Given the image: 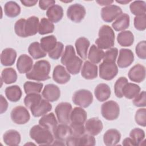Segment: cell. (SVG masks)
I'll return each mask as SVG.
<instances>
[{
    "label": "cell",
    "mask_w": 146,
    "mask_h": 146,
    "mask_svg": "<svg viewBox=\"0 0 146 146\" xmlns=\"http://www.w3.org/2000/svg\"><path fill=\"white\" fill-rule=\"evenodd\" d=\"M99 37L96 39L97 47L102 50L110 49L115 44V33L108 25H103L99 30Z\"/></svg>",
    "instance_id": "3957f363"
},
{
    "label": "cell",
    "mask_w": 146,
    "mask_h": 146,
    "mask_svg": "<svg viewBox=\"0 0 146 146\" xmlns=\"http://www.w3.org/2000/svg\"><path fill=\"white\" fill-rule=\"evenodd\" d=\"M140 92V87L139 85L132 83H127L123 89V95L125 98L132 99L135 98Z\"/></svg>",
    "instance_id": "d6a6232c"
},
{
    "label": "cell",
    "mask_w": 146,
    "mask_h": 146,
    "mask_svg": "<svg viewBox=\"0 0 146 146\" xmlns=\"http://www.w3.org/2000/svg\"><path fill=\"white\" fill-rule=\"evenodd\" d=\"M20 6L15 1H8L4 5L5 15L10 18L16 17L21 13Z\"/></svg>",
    "instance_id": "e575fe53"
},
{
    "label": "cell",
    "mask_w": 146,
    "mask_h": 146,
    "mask_svg": "<svg viewBox=\"0 0 146 146\" xmlns=\"http://www.w3.org/2000/svg\"><path fill=\"white\" fill-rule=\"evenodd\" d=\"M87 114L82 107H75L70 115V121L73 123L83 124L86 121Z\"/></svg>",
    "instance_id": "f546056e"
},
{
    "label": "cell",
    "mask_w": 146,
    "mask_h": 146,
    "mask_svg": "<svg viewBox=\"0 0 146 146\" xmlns=\"http://www.w3.org/2000/svg\"><path fill=\"white\" fill-rule=\"evenodd\" d=\"M39 18L35 16H31L26 19L25 24V33L26 36L35 35L38 32Z\"/></svg>",
    "instance_id": "83f0119b"
},
{
    "label": "cell",
    "mask_w": 146,
    "mask_h": 146,
    "mask_svg": "<svg viewBox=\"0 0 146 146\" xmlns=\"http://www.w3.org/2000/svg\"><path fill=\"white\" fill-rule=\"evenodd\" d=\"M54 30V25L52 22L46 18H42L39 22L38 33L40 35H45L51 33Z\"/></svg>",
    "instance_id": "ab89813d"
},
{
    "label": "cell",
    "mask_w": 146,
    "mask_h": 146,
    "mask_svg": "<svg viewBox=\"0 0 146 146\" xmlns=\"http://www.w3.org/2000/svg\"><path fill=\"white\" fill-rule=\"evenodd\" d=\"M21 2L23 5L25 6L26 7H31L35 6L36 3L38 2L37 0H23L21 1Z\"/></svg>",
    "instance_id": "680465c9"
},
{
    "label": "cell",
    "mask_w": 146,
    "mask_h": 146,
    "mask_svg": "<svg viewBox=\"0 0 146 146\" xmlns=\"http://www.w3.org/2000/svg\"><path fill=\"white\" fill-rule=\"evenodd\" d=\"M39 124L52 132L58 125V121L54 113L50 112L43 115L39 119Z\"/></svg>",
    "instance_id": "484cf974"
},
{
    "label": "cell",
    "mask_w": 146,
    "mask_h": 146,
    "mask_svg": "<svg viewBox=\"0 0 146 146\" xmlns=\"http://www.w3.org/2000/svg\"><path fill=\"white\" fill-rule=\"evenodd\" d=\"M122 14L121 9L115 5H111L102 9L101 17L106 22H111Z\"/></svg>",
    "instance_id": "30bf717a"
},
{
    "label": "cell",
    "mask_w": 146,
    "mask_h": 146,
    "mask_svg": "<svg viewBox=\"0 0 146 146\" xmlns=\"http://www.w3.org/2000/svg\"><path fill=\"white\" fill-rule=\"evenodd\" d=\"M17 52L12 48H6L2 50L1 54V63L3 66H12L15 62Z\"/></svg>",
    "instance_id": "cb8c5ba5"
},
{
    "label": "cell",
    "mask_w": 146,
    "mask_h": 146,
    "mask_svg": "<svg viewBox=\"0 0 146 146\" xmlns=\"http://www.w3.org/2000/svg\"><path fill=\"white\" fill-rule=\"evenodd\" d=\"M54 138L62 141H66L68 137L72 136V131L70 126L67 124L61 123L57 125L52 132Z\"/></svg>",
    "instance_id": "ac0fdd59"
},
{
    "label": "cell",
    "mask_w": 146,
    "mask_h": 146,
    "mask_svg": "<svg viewBox=\"0 0 146 146\" xmlns=\"http://www.w3.org/2000/svg\"><path fill=\"white\" fill-rule=\"evenodd\" d=\"M128 76L131 81L140 83L145 79V68L143 65L137 64L129 70Z\"/></svg>",
    "instance_id": "9a60e30c"
},
{
    "label": "cell",
    "mask_w": 146,
    "mask_h": 146,
    "mask_svg": "<svg viewBox=\"0 0 146 146\" xmlns=\"http://www.w3.org/2000/svg\"><path fill=\"white\" fill-rule=\"evenodd\" d=\"M136 123L142 127L146 126V109L140 108L136 111L135 115Z\"/></svg>",
    "instance_id": "c3c4849f"
},
{
    "label": "cell",
    "mask_w": 146,
    "mask_h": 146,
    "mask_svg": "<svg viewBox=\"0 0 146 146\" xmlns=\"http://www.w3.org/2000/svg\"><path fill=\"white\" fill-rule=\"evenodd\" d=\"M79 137L71 136L66 140V145L69 146H78V145Z\"/></svg>",
    "instance_id": "9f6ffc18"
},
{
    "label": "cell",
    "mask_w": 146,
    "mask_h": 146,
    "mask_svg": "<svg viewBox=\"0 0 146 146\" xmlns=\"http://www.w3.org/2000/svg\"><path fill=\"white\" fill-rule=\"evenodd\" d=\"M90 42L85 37H80L75 42V46L78 55L81 59L85 60L87 56V51L90 47Z\"/></svg>",
    "instance_id": "7402d4cb"
},
{
    "label": "cell",
    "mask_w": 146,
    "mask_h": 146,
    "mask_svg": "<svg viewBox=\"0 0 146 146\" xmlns=\"http://www.w3.org/2000/svg\"><path fill=\"white\" fill-rule=\"evenodd\" d=\"M128 82V79L125 77H120L117 79L114 84L115 94L117 98H121L123 97V89L124 86Z\"/></svg>",
    "instance_id": "ee69618b"
},
{
    "label": "cell",
    "mask_w": 146,
    "mask_h": 146,
    "mask_svg": "<svg viewBox=\"0 0 146 146\" xmlns=\"http://www.w3.org/2000/svg\"><path fill=\"white\" fill-rule=\"evenodd\" d=\"M116 2H117V3H121V4H122V5H125V4L128 3L129 2H131V1H130V0H129V1H127V0H124V1H117V0H116Z\"/></svg>",
    "instance_id": "6125c7cd"
},
{
    "label": "cell",
    "mask_w": 146,
    "mask_h": 146,
    "mask_svg": "<svg viewBox=\"0 0 146 146\" xmlns=\"http://www.w3.org/2000/svg\"><path fill=\"white\" fill-rule=\"evenodd\" d=\"M131 12L136 16H141L146 13V3L144 1H135L129 5Z\"/></svg>",
    "instance_id": "f35d334b"
},
{
    "label": "cell",
    "mask_w": 146,
    "mask_h": 146,
    "mask_svg": "<svg viewBox=\"0 0 146 146\" xmlns=\"http://www.w3.org/2000/svg\"><path fill=\"white\" fill-rule=\"evenodd\" d=\"M99 67L100 78L106 80L113 79L118 73V68L115 63L103 62Z\"/></svg>",
    "instance_id": "ba28073f"
},
{
    "label": "cell",
    "mask_w": 146,
    "mask_h": 146,
    "mask_svg": "<svg viewBox=\"0 0 146 146\" xmlns=\"http://www.w3.org/2000/svg\"><path fill=\"white\" fill-rule=\"evenodd\" d=\"M48 19L52 23L59 22L63 16V10L61 6L54 5L49 7L46 11Z\"/></svg>",
    "instance_id": "603a6c76"
},
{
    "label": "cell",
    "mask_w": 146,
    "mask_h": 146,
    "mask_svg": "<svg viewBox=\"0 0 146 146\" xmlns=\"http://www.w3.org/2000/svg\"><path fill=\"white\" fill-rule=\"evenodd\" d=\"M1 80L6 84L15 82L17 80V74L16 71L14 68L10 67L3 69L1 73Z\"/></svg>",
    "instance_id": "74e56055"
},
{
    "label": "cell",
    "mask_w": 146,
    "mask_h": 146,
    "mask_svg": "<svg viewBox=\"0 0 146 146\" xmlns=\"http://www.w3.org/2000/svg\"><path fill=\"white\" fill-rule=\"evenodd\" d=\"M85 129L88 134L96 136L102 131L103 125L102 121L98 117H92L85 122Z\"/></svg>",
    "instance_id": "2e32d148"
},
{
    "label": "cell",
    "mask_w": 146,
    "mask_h": 146,
    "mask_svg": "<svg viewBox=\"0 0 146 146\" xmlns=\"http://www.w3.org/2000/svg\"><path fill=\"white\" fill-rule=\"evenodd\" d=\"M133 104L138 107H145L146 106V94L145 91H143L139 93L133 99Z\"/></svg>",
    "instance_id": "db71d44e"
},
{
    "label": "cell",
    "mask_w": 146,
    "mask_h": 146,
    "mask_svg": "<svg viewBox=\"0 0 146 146\" xmlns=\"http://www.w3.org/2000/svg\"><path fill=\"white\" fill-rule=\"evenodd\" d=\"M129 136L134 141L135 145H141L145 138V132L142 129L136 128L131 131Z\"/></svg>",
    "instance_id": "7bdbcfd3"
},
{
    "label": "cell",
    "mask_w": 146,
    "mask_h": 146,
    "mask_svg": "<svg viewBox=\"0 0 146 146\" xmlns=\"http://www.w3.org/2000/svg\"><path fill=\"white\" fill-rule=\"evenodd\" d=\"M42 96L50 102L57 101L60 96L59 88L54 84H48L45 86L42 92Z\"/></svg>",
    "instance_id": "4fadbf2b"
},
{
    "label": "cell",
    "mask_w": 146,
    "mask_h": 146,
    "mask_svg": "<svg viewBox=\"0 0 146 146\" xmlns=\"http://www.w3.org/2000/svg\"><path fill=\"white\" fill-rule=\"evenodd\" d=\"M8 107V103L2 95H1V113L2 114L6 111Z\"/></svg>",
    "instance_id": "6f0895ef"
},
{
    "label": "cell",
    "mask_w": 146,
    "mask_h": 146,
    "mask_svg": "<svg viewBox=\"0 0 146 146\" xmlns=\"http://www.w3.org/2000/svg\"><path fill=\"white\" fill-rule=\"evenodd\" d=\"M31 139L38 145H51L54 142V135L49 129L39 125L31 127L29 132Z\"/></svg>",
    "instance_id": "7a4b0ae2"
},
{
    "label": "cell",
    "mask_w": 146,
    "mask_h": 146,
    "mask_svg": "<svg viewBox=\"0 0 146 146\" xmlns=\"http://www.w3.org/2000/svg\"><path fill=\"white\" fill-rule=\"evenodd\" d=\"M10 116L12 121L17 124H25L30 119L29 111L23 106L14 107L11 112Z\"/></svg>",
    "instance_id": "9c48e42d"
},
{
    "label": "cell",
    "mask_w": 146,
    "mask_h": 146,
    "mask_svg": "<svg viewBox=\"0 0 146 146\" xmlns=\"http://www.w3.org/2000/svg\"><path fill=\"white\" fill-rule=\"evenodd\" d=\"M3 140L4 143L7 145H18L21 140V135L16 130L10 129L5 132L3 135Z\"/></svg>",
    "instance_id": "4316f807"
},
{
    "label": "cell",
    "mask_w": 146,
    "mask_h": 146,
    "mask_svg": "<svg viewBox=\"0 0 146 146\" xmlns=\"http://www.w3.org/2000/svg\"><path fill=\"white\" fill-rule=\"evenodd\" d=\"M135 52L137 56L141 59H145L146 58V42L143 40L139 42L135 47Z\"/></svg>",
    "instance_id": "f5cc1de1"
},
{
    "label": "cell",
    "mask_w": 146,
    "mask_h": 146,
    "mask_svg": "<svg viewBox=\"0 0 146 146\" xmlns=\"http://www.w3.org/2000/svg\"><path fill=\"white\" fill-rule=\"evenodd\" d=\"M52 78L56 83L60 84H64L70 80L71 75L64 66L57 65L53 70Z\"/></svg>",
    "instance_id": "7c38bea8"
},
{
    "label": "cell",
    "mask_w": 146,
    "mask_h": 146,
    "mask_svg": "<svg viewBox=\"0 0 146 146\" xmlns=\"http://www.w3.org/2000/svg\"><path fill=\"white\" fill-rule=\"evenodd\" d=\"M26 19L25 18H21L18 19L14 25V31L15 34L23 38H26V35L25 33V24Z\"/></svg>",
    "instance_id": "f6af8a7d"
},
{
    "label": "cell",
    "mask_w": 146,
    "mask_h": 146,
    "mask_svg": "<svg viewBox=\"0 0 146 146\" xmlns=\"http://www.w3.org/2000/svg\"><path fill=\"white\" fill-rule=\"evenodd\" d=\"M110 87L106 83H100L95 88L94 94L98 100L104 102L108 100L111 96Z\"/></svg>",
    "instance_id": "d4e9b609"
},
{
    "label": "cell",
    "mask_w": 146,
    "mask_h": 146,
    "mask_svg": "<svg viewBox=\"0 0 146 146\" xmlns=\"http://www.w3.org/2000/svg\"><path fill=\"white\" fill-rule=\"evenodd\" d=\"M104 52L103 50L98 48L95 44H92L90 48L88 58L90 61L94 64H98L103 59Z\"/></svg>",
    "instance_id": "836d02e7"
},
{
    "label": "cell",
    "mask_w": 146,
    "mask_h": 146,
    "mask_svg": "<svg viewBox=\"0 0 146 146\" xmlns=\"http://www.w3.org/2000/svg\"><path fill=\"white\" fill-rule=\"evenodd\" d=\"M51 109L52 105L50 102L45 99H42L37 105L30 109V111L34 117H38L46 115L50 112Z\"/></svg>",
    "instance_id": "ffe728a7"
},
{
    "label": "cell",
    "mask_w": 146,
    "mask_h": 146,
    "mask_svg": "<svg viewBox=\"0 0 146 146\" xmlns=\"http://www.w3.org/2000/svg\"><path fill=\"white\" fill-rule=\"evenodd\" d=\"M5 95L9 100L12 102L19 101L22 96V90L19 86L13 85L7 87L5 91Z\"/></svg>",
    "instance_id": "4dcf8cb0"
},
{
    "label": "cell",
    "mask_w": 146,
    "mask_h": 146,
    "mask_svg": "<svg viewBox=\"0 0 146 146\" xmlns=\"http://www.w3.org/2000/svg\"><path fill=\"white\" fill-rule=\"evenodd\" d=\"M134 60V55L130 49L121 48L117 60L119 67L124 68L129 66Z\"/></svg>",
    "instance_id": "8fae6325"
},
{
    "label": "cell",
    "mask_w": 146,
    "mask_h": 146,
    "mask_svg": "<svg viewBox=\"0 0 146 146\" xmlns=\"http://www.w3.org/2000/svg\"><path fill=\"white\" fill-rule=\"evenodd\" d=\"M118 54V50L116 47H113L108 49L104 52L103 58V62L109 63H115Z\"/></svg>",
    "instance_id": "bcb514c9"
},
{
    "label": "cell",
    "mask_w": 146,
    "mask_h": 146,
    "mask_svg": "<svg viewBox=\"0 0 146 146\" xmlns=\"http://www.w3.org/2000/svg\"><path fill=\"white\" fill-rule=\"evenodd\" d=\"M64 49V46L60 42H58L55 48L48 52V56L54 60L58 59L62 55Z\"/></svg>",
    "instance_id": "f907efd6"
},
{
    "label": "cell",
    "mask_w": 146,
    "mask_h": 146,
    "mask_svg": "<svg viewBox=\"0 0 146 146\" xmlns=\"http://www.w3.org/2000/svg\"><path fill=\"white\" fill-rule=\"evenodd\" d=\"M40 46L46 52H49L52 51L56 45V38L53 35H48L43 37L40 40Z\"/></svg>",
    "instance_id": "8d00e7d4"
},
{
    "label": "cell",
    "mask_w": 146,
    "mask_h": 146,
    "mask_svg": "<svg viewBox=\"0 0 146 146\" xmlns=\"http://www.w3.org/2000/svg\"><path fill=\"white\" fill-rule=\"evenodd\" d=\"M117 43L121 46H131L134 42V36L132 33L129 30L122 31L117 34Z\"/></svg>",
    "instance_id": "1f68e13d"
},
{
    "label": "cell",
    "mask_w": 146,
    "mask_h": 146,
    "mask_svg": "<svg viewBox=\"0 0 146 146\" xmlns=\"http://www.w3.org/2000/svg\"><path fill=\"white\" fill-rule=\"evenodd\" d=\"M96 3H98L100 6H108L111 5L113 2V1H108V0H97L96 1Z\"/></svg>",
    "instance_id": "91938a15"
},
{
    "label": "cell",
    "mask_w": 146,
    "mask_h": 146,
    "mask_svg": "<svg viewBox=\"0 0 146 146\" xmlns=\"http://www.w3.org/2000/svg\"><path fill=\"white\" fill-rule=\"evenodd\" d=\"M121 134L116 129L107 130L103 135V141L106 145L112 146L116 145L120 140Z\"/></svg>",
    "instance_id": "44dd1931"
},
{
    "label": "cell",
    "mask_w": 146,
    "mask_h": 146,
    "mask_svg": "<svg viewBox=\"0 0 146 146\" xmlns=\"http://www.w3.org/2000/svg\"><path fill=\"white\" fill-rule=\"evenodd\" d=\"M55 2L54 0H40L39 1V7L42 10H45L55 5Z\"/></svg>",
    "instance_id": "11a10c76"
},
{
    "label": "cell",
    "mask_w": 146,
    "mask_h": 146,
    "mask_svg": "<svg viewBox=\"0 0 146 146\" xmlns=\"http://www.w3.org/2000/svg\"><path fill=\"white\" fill-rule=\"evenodd\" d=\"M43 86V84L42 83L27 81L24 83L23 88L27 95L30 94H39L42 90Z\"/></svg>",
    "instance_id": "60d3db41"
},
{
    "label": "cell",
    "mask_w": 146,
    "mask_h": 146,
    "mask_svg": "<svg viewBox=\"0 0 146 146\" xmlns=\"http://www.w3.org/2000/svg\"><path fill=\"white\" fill-rule=\"evenodd\" d=\"M134 26L139 31H144L146 28V15L136 16L134 18Z\"/></svg>",
    "instance_id": "816d5d0a"
},
{
    "label": "cell",
    "mask_w": 146,
    "mask_h": 146,
    "mask_svg": "<svg viewBox=\"0 0 146 146\" xmlns=\"http://www.w3.org/2000/svg\"><path fill=\"white\" fill-rule=\"evenodd\" d=\"M62 2H72V1H62Z\"/></svg>",
    "instance_id": "be15d7a7"
},
{
    "label": "cell",
    "mask_w": 146,
    "mask_h": 146,
    "mask_svg": "<svg viewBox=\"0 0 146 146\" xmlns=\"http://www.w3.org/2000/svg\"><path fill=\"white\" fill-rule=\"evenodd\" d=\"M67 17L75 23L80 22L84 18L86 11L85 7L80 3L71 5L67 10Z\"/></svg>",
    "instance_id": "52a82bcc"
},
{
    "label": "cell",
    "mask_w": 146,
    "mask_h": 146,
    "mask_svg": "<svg viewBox=\"0 0 146 146\" xmlns=\"http://www.w3.org/2000/svg\"><path fill=\"white\" fill-rule=\"evenodd\" d=\"M42 99L41 95L39 94H27L24 99V103L30 110L37 105Z\"/></svg>",
    "instance_id": "b9f144b4"
},
{
    "label": "cell",
    "mask_w": 146,
    "mask_h": 146,
    "mask_svg": "<svg viewBox=\"0 0 146 146\" xmlns=\"http://www.w3.org/2000/svg\"><path fill=\"white\" fill-rule=\"evenodd\" d=\"M122 144L123 145H135L134 141L131 137H127L124 139Z\"/></svg>",
    "instance_id": "94428289"
},
{
    "label": "cell",
    "mask_w": 146,
    "mask_h": 146,
    "mask_svg": "<svg viewBox=\"0 0 146 146\" xmlns=\"http://www.w3.org/2000/svg\"><path fill=\"white\" fill-rule=\"evenodd\" d=\"M70 127L72 131V136L75 137H80L83 135L85 133L86 129L83 124L73 123H71Z\"/></svg>",
    "instance_id": "681fc988"
},
{
    "label": "cell",
    "mask_w": 146,
    "mask_h": 146,
    "mask_svg": "<svg viewBox=\"0 0 146 146\" xmlns=\"http://www.w3.org/2000/svg\"><path fill=\"white\" fill-rule=\"evenodd\" d=\"M82 76L86 79L92 80L98 76V66L87 60L84 63L81 71Z\"/></svg>",
    "instance_id": "d6986e66"
},
{
    "label": "cell",
    "mask_w": 146,
    "mask_h": 146,
    "mask_svg": "<svg viewBox=\"0 0 146 146\" xmlns=\"http://www.w3.org/2000/svg\"><path fill=\"white\" fill-rule=\"evenodd\" d=\"M50 63L46 60H40L35 63L32 69L26 74L27 79L36 81H44L50 78Z\"/></svg>",
    "instance_id": "6da1fadb"
},
{
    "label": "cell",
    "mask_w": 146,
    "mask_h": 146,
    "mask_svg": "<svg viewBox=\"0 0 146 146\" xmlns=\"http://www.w3.org/2000/svg\"><path fill=\"white\" fill-rule=\"evenodd\" d=\"M72 111V106L68 102L59 103L55 109V112L60 123L67 124L70 121V115Z\"/></svg>",
    "instance_id": "8992f818"
},
{
    "label": "cell",
    "mask_w": 146,
    "mask_h": 146,
    "mask_svg": "<svg viewBox=\"0 0 146 146\" xmlns=\"http://www.w3.org/2000/svg\"><path fill=\"white\" fill-rule=\"evenodd\" d=\"M16 66L20 74H26L32 69L33 67V60L29 55L22 54L17 60Z\"/></svg>",
    "instance_id": "e0dca14e"
},
{
    "label": "cell",
    "mask_w": 146,
    "mask_h": 146,
    "mask_svg": "<svg viewBox=\"0 0 146 146\" xmlns=\"http://www.w3.org/2000/svg\"><path fill=\"white\" fill-rule=\"evenodd\" d=\"M83 60L79 56L74 54L70 56L65 62L64 66H66L67 71L72 74H78L81 69Z\"/></svg>",
    "instance_id": "5bb4252c"
},
{
    "label": "cell",
    "mask_w": 146,
    "mask_h": 146,
    "mask_svg": "<svg viewBox=\"0 0 146 146\" xmlns=\"http://www.w3.org/2000/svg\"><path fill=\"white\" fill-rule=\"evenodd\" d=\"M101 113L102 116L106 120H114L119 116V106L113 100L106 102L102 105Z\"/></svg>",
    "instance_id": "277c9868"
},
{
    "label": "cell",
    "mask_w": 146,
    "mask_h": 146,
    "mask_svg": "<svg viewBox=\"0 0 146 146\" xmlns=\"http://www.w3.org/2000/svg\"><path fill=\"white\" fill-rule=\"evenodd\" d=\"M29 54L34 59H38L46 56V52L42 48L40 44L38 42L31 43L28 47Z\"/></svg>",
    "instance_id": "d590c367"
},
{
    "label": "cell",
    "mask_w": 146,
    "mask_h": 146,
    "mask_svg": "<svg viewBox=\"0 0 146 146\" xmlns=\"http://www.w3.org/2000/svg\"><path fill=\"white\" fill-rule=\"evenodd\" d=\"M73 103L82 108H87L93 102V95L91 91L81 89L75 91L72 96Z\"/></svg>",
    "instance_id": "5b68a950"
},
{
    "label": "cell",
    "mask_w": 146,
    "mask_h": 146,
    "mask_svg": "<svg viewBox=\"0 0 146 146\" xmlns=\"http://www.w3.org/2000/svg\"><path fill=\"white\" fill-rule=\"evenodd\" d=\"M129 16L126 13H122L112 23V27L116 31H124L129 26Z\"/></svg>",
    "instance_id": "f1b7e54d"
},
{
    "label": "cell",
    "mask_w": 146,
    "mask_h": 146,
    "mask_svg": "<svg viewBox=\"0 0 146 146\" xmlns=\"http://www.w3.org/2000/svg\"><path fill=\"white\" fill-rule=\"evenodd\" d=\"M95 139L91 135H83L78 139V145L94 146L95 145Z\"/></svg>",
    "instance_id": "7dc6e473"
}]
</instances>
